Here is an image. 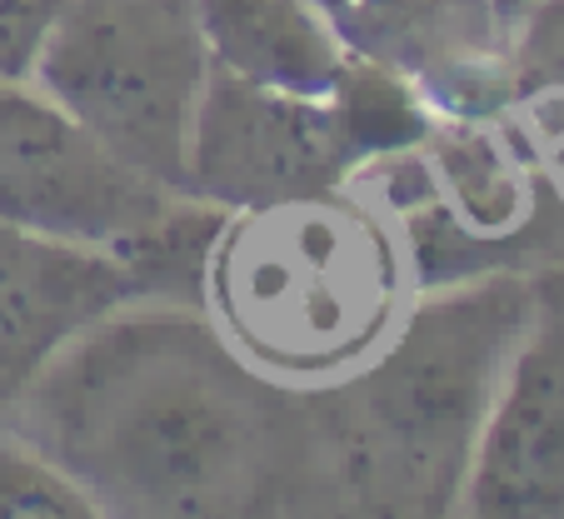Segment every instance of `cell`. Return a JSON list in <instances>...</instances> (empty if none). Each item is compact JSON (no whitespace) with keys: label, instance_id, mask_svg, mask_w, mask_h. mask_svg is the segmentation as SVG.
I'll return each instance as SVG.
<instances>
[{"label":"cell","instance_id":"obj_12","mask_svg":"<svg viewBox=\"0 0 564 519\" xmlns=\"http://www.w3.org/2000/svg\"><path fill=\"white\" fill-rule=\"evenodd\" d=\"M96 499L45 450L0 424V519H96Z\"/></svg>","mask_w":564,"mask_h":519},{"label":"cell","instance_id":"obj_2","mask_svg":"<svg viewBox=\"0 0 564 519\" xmlns=\"http://www.w3.org/2000/svg\"><path fill=\"white\" fill-rule=\"evenodd\" d=\"M534 310L530 270L430 285L370 360L310 394L340 509L459 515L485 414Z\"/></svg>","mask_w":564,"mask_h":519},{"label":"cell","instance_id":"obj_7","mask_svg":"<svg viewBox=\"0 0 564 519\" xmlns=\"http://www.w3.org/2000/svg\"><path fill=\"white\" fill-rule=\"evenodd\" d=\"M350 61L380 65L420 90L435 116H505L510 21L495 0H310Z\"/></svg>","mask_w":564,"mask_h":519},{"label":"cell","instance_id":"obj_6","mask_svg":"<svg viewBox=\"0 0 564 519\" xmlns=\"http://www.w3.org/2000/svg\"><path fill=\"white\" fill-rule=\"evenodd\" d=\"M365 165L330 96H295L210 65L191 126L185 185L220 210L325 195L355 181Z\"/></svg>","mask_w":564,"mask_h":519},{"label":"cell","instance_id":"obj_14","mask_svg":"<svg viewBox=\"0 0 564 519\" xmlns=\"http://www.w3.org/2000/svg\"><path fill=\"white\" fill-rule=\"evenodd\" d=\"M495 6H500V15H505V21H510V31H514V25H520L524 15H534V11H540L544 0H495Z\"/></svg>","mask_w":564,"mask_h":519},{"label":"cell","instance_id":"obj_13","mask_svg":"<svg viewBox=\"0 0 564 519\" xmlns=\"http://www.w3.org/2000/svg\"><path fill=\"white\" fill-rule=\"evenodd\" d=\"M61 6L65 0H0V75H31Z\"/></svg>","mask_w":564,"mask_h":519},{"label":"cell","instance_id":"obj_5","mask_svg":"<svg viewBox=\"0 0 564 519\" xmlns=\"http://www.w3.org/2000/svg\"><path fill=\"white\" fill-rule=\"evenodd\" d=\"M185 191L96 140L31 75H0V225L116 255Z\"/></svg>","mask_w":564,"mask_h":519},{"label":"cell","instance_id":"obj_9","mask_svg":"<svg viewBox=\"0 0 564 519\" xmlns=\"http://www.w3.org/2000/svg\"><path fill=\"white\" fill-rule=\"evenodd\" d=\"M135 300L110 250L0 225V420L100 315Z\"/></svg>","mask_w":564,"mask_h":519},{"label":"cell","instance_id":"obj_1","mask_svg":"<svg viewBox=\"0 0 564 519\" xmlns=\"http://www.w3.org/2000/svg\"><path fill=\"white\" fill-rule=\"evenodd\" d=\"M0 424L45 450L100 515L340 509L310 394L250 370L195 305H116L45 365Z\"/></svg>","mask_w":564,"mask_h":519},{"label":"cell","instance_id":"obj_10","mask_svg":"<svg viewBox=\"0 0 564 519\" xmlns=\"http://www.w3.org/2000/svg\"><path fill=\"white\" fill-rule=\"evenodd\" d=\"M195 25L215 71L295 96H330L350 65L310 0H195Z\"/></svg>","mask_w":564,"mask_h":519},{"label":"cell","instance_id":"obj_4","mask_svg":"<svg viewBox=\"0 0 564 519\" xmlns=\"http://www.w3.org/2000/svg\"><path fill=\"white\" fill-rule=\"evenodd\" d=\"M205 55L195 0H65L31 80L165 191H185Z\"/></svg>","mask_w":564,"mask_h":519},{"label":"cell","instance_id":"obj_11","mask_svg":"<svg viewBox=\"0 0 564 519\" xmlns=\"http://www.w3.org/2000/svg\"><path fill=\"white\" fill-rule=\"evenodd\" d=\"M220 205L200 201V195H175L155 225L126 240L116 260L126 266L135 300H165V305H195L200 310L205 285V260L215 250V235L225 225Z\"/></svg>","mask_w":564,"mask_h":519},{"label":"cell","instance_id":"obj_3","mask_svg":"<svg viewBox=\"0 0 564 519\" xmlns=\"http://www.w3.org/2000/svg\"><path fill=\"white\" fill-rule=\"evenodd\" d=\"M415 295L400 225L340 185L225 215L200 310L250 370L315 394L370 360Z\"/></svg>","mask_w":564,"mask_h":519},{"label":"cell","instance_id":"obj_8","mask_svg":"<svg viewBox=\"0 0 564 519\" xmlns=\"http://www.w3.org/2000/svg\"><path fill=\"white\" fill-rule=\"evenodd\" d=\"M459 515L564 519V305L544 290L485 414Z\"/></svg>","mask_w":564,"mask_h":519}]
</instances>
